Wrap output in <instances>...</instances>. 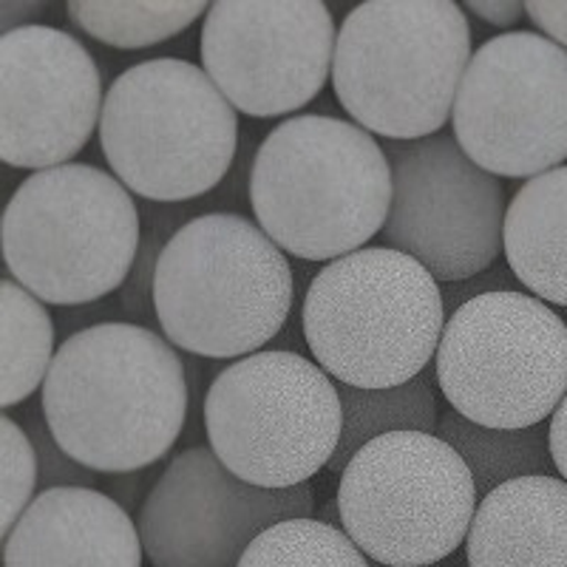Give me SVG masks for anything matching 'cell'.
Wrapping results in <instances>:
<instances>
[{
    "label": "cell",
    "mask_w": 567,
    "mask_h": 567,
    "mask_svg": "<svg viewBox=\"0 0 567 567\" xmlns=\"http://www.w3.org/2000/svg\"><path fill=\"white\" fill-rule=\"evenodd\" d=\"M190 406L185 363L142 323L105 321L60 343L40 409L71 460L97 474H136L179 440Z\"/></svg>",
    "instance_id": "obj_1"
},
{
    "label": "cell",
    "mask_w": 567,
    "mask_h": 567,
    "mask_svg": "<svg viewBox=\"0 0 567 567\" xmlns=\"http://www.w3.org/2000/svg\"><path fill=\"white\" fill-rule=\"evenodd\" d=\"M247 190L256 225L284 252L327 265L383 233L394 194L381 142L323 114L276 125L258 145Z\"/></svg>",
    "instance_id": "obj_2"
},
{
    "label": "cell",
    "mask_w": 567,
    "mask_h": 567,
    "mask_svg": "<svg viewBox=\"0 0 567 567\" xmlns=\"http://www.w3.org/2000/svg\"><path fill=\"white\" fill-rule=\"evenodd\" d=\"M296 296L287 252L241 213H202L171 233L154 270V318L199 358L256 354L284 329Z\"/></svg>",
    "instance_id": "obj_3"
},
{
    "label": "cell",
    "mask_w": 567,
    "mask_h": 567,
    "mask_svg": "<svg viewBox=\"0 0 567 567\" xmlns=\"http://www.w3.org/2000/svg\"><path fill=\"white\" fill-rule=\"evenodd\" d=\"M471 58L468 18L452 0H369L343 18L332 89L363 131L417 142L452 120Z\"/></svg>",
    "instance_id": "obj_4"
},
{
    "label": "cell",
    "mask_w": 567,
    "mask_h": 567,
    "mask_svg": "<svg viewBox=\"0 0 567 567\" xmlns=\"http://www.w3.org/2000/svg\"><path fill=\"white\" fill-rule=\"evenodd\" d=\"M445 312L437 278L383 245L318 270L303 296L301 327L312 358L332 381L392 389L432 367Z\"/></svg>",
    "instance_id": "obj_5"
},
{
    "label": "cell",
    "mask_w": 567,
    "mask_h": 567,
    "mask_svg": "<svg viewBox=\"0 0 567 567\" xmlns=\"http://www.w3.org/2000/svg\"><path fill=\"white\" fill-rule=\"evenodd\" d=\"M100 148L131 194L156 205L199 199L236 159L239 111L199 65L145 60L105 91Z\"/></svg>",
    "instance_id": "obj_6"
},
{
    "label": "cell",
    "mask_w": 567,
    "mask_h": 567,
    "mask_svg": "<svg viewBox=\"0 0 567 567\" xmlns=\"http://www.w3.org/2000/svg\"><path fill=\"white\" fill-rule=\"evenodd\" d=\"M140 247V207L128 187L80 162L20 182L3 216L9 278L54 307L103 301L125 287Z\"/></svg>",
    "instance_id": "obj_7"
},
{
    "label": "cell",
    "mask_w": 567,
    "mask_h": 567,
    "mask_svg": "<svg viewBox=\"0 0 567 567\" xmlns=\"http://www.w3.org/2000/svg\"><path fill=\"white\" fill-rule=\"evenodd\" d=\"M202 417L221 465L270 491L310 485L329 468L343 432L338 383L290 349H261L221 369Z\"/></svg>",
    "instance_id": "obj_8"
},
{
    "label": "cell",
    "mask_w": 567,
    "mask_h": 567,
    "mask_svg": "<svg viewBox=\"0 0 567 567\" xmlns=\"http://www.w3.org/2000/svg\"><path fill=\"white\" fill-rule=\"evenodd\" d=\"M480 496L468 465L437 434L372 440L341 471V530L383 567H434L468 539Z\"/></svg>",
    "instance_id": "obj_9"
},
{
    "label": "cell",
    "mask_w": 567,
    "mask_h": 567,
    "mask_svg": "<svg viewBox=\"0 0 567 567\" xmlns=\"http://www.w3.org/2000/svg\"><path fill=\"white\" fill-rule=\"evenodd\" d=\"M434 374L471 423L534 429L567 394V321L519 290L471 298L445 321Z\"/></svg>",
    "instance_id": "obj_10"
},
{
    "label": "cell",
    "mask_w": 567,
    "mask_h": 567,
    "mask_svg": "<svg viewBox=\"0 0 567 567\" xmlns=\"http://www.w3.org/2000/svg\"><path fill=\"white\" fill-rule=\"evenodd\" d=\"M452 134L474 165L536 179L567 159V49L545 34L505 32L471 58Z\"/></svg>",
    "instance_id": "obj_11"
},
{
    "label": "cell",
    "mask_w": 567,
    "mask_h": 567,
    "mask_svg": "<svg viewBox=\"0 0 567 567\" xmlns=\"http://www.w3.org/2000/svg\"><path fill=\"white\" fill-rule=\"evenodd\" d=\"M392 210L383 241L440 284L483 276L505 250V187L465 156L454 134L386 142Z\"/></svg>",
    "instance_id": "obj_12"
},
{
    "label": "cell",
    "mask_w": 567,
    "mask_h": 567,
    "mask_svg": "<svg viewBox=\"0 0 567 567\" xmlns=\"http://www.w3.org/2000/svg\"><path fill=\"white\" fill-rule=\"evenodd\" d=\"M202 69L239 114L310 105L332 78L336 20L321 0H221L205 14Z\"/></svg>",
    "instance_id": "obj_13"
},
{
    "label": "cell",
    "mask_w": 567,
    "mask_h": 567,
    "mask_svg": "<svg viewBox=\"0 0 567 567\" xmlns=\"http://www.w3.org/2000/svg\"><path fill=\"white\" fill-rule=\"evenodd\" d=\"M312 496V485L270 491L245 483L210 445H190L154 480L136 528L154 567H239L265 530L310 516Z\"/></svg>",
    "instance_id": "obj_14"
},
{
    "label": "cell",
    "mask_w": 567,
    "mask_h": 567,
    "mask_svg": "<svg viewBox=\"0 0 567 567\" xmlns=\"http://www.w3.org/2000/svg\"><path fill=\"white\" fill-rule=\"evenodd\" d=\"M103 78L74 34L32 27L0 34V156L9 168L69 165L100 131Z\"/></svg>",
    "instance_id": "obj_15"
},
{
    "label": "cell",
    "mask_w": 567,
    "mask_h": 567,
    "mask_svg": "<svg viewBox=\"0 0 567 567\" xmlns=\"http://www.w3.org/2000/svg\"><path fill=\"white\" fill-rule=\"evenodd\" d=\"M142 556L131 514L97 488L40 491L3 539L7 567H142Z\"/></svg>",
    "instance_id": "obj_16"
},
{
    "label": "cell",
    "mask_w": 567,
    "mask_h": 567,
    "mask_svg": "<svg viewBox=\"0 0 567 567\" xmlns=\"http://www.w3.org/2000/svg\"><path fill=\"white\" fill-rule=\"evenodd\" d=\"M468 567H567V483L554 474L514 480L480 499Z\"/></svg>",
    "instance_id": "obj_17"
},
{
    "label": "cell",
    "mask_w": 567,
    "mask_h": 567,
    "mask_svg": "<svg viewBox=\"0 0 567 567\" xmlns=\"http://www.w3.org/2000/svg\"><path fill=\"white\" fill-rule=\"evenodd\" d=\"M503 252L530 296L567 307V165L516 190L505 213Z\"/></svg>",
    "instance_id": "obj_18"
},
{
    "label": "cell",
    "mask_w": 567,
    "mask_h": 567,
    "mask_svg": "<svg viewBox=\"0 0 567 567\" xmlns=\"http://www.w3.org/2000/svg\"><path fill=\"white\" fill-rule=\"evenodd\" d=\"M437 374L429 367L414 381L392 389L338 386L343 409V432L329 471L341 474L349 460L372 440L400 432L437 434Z\"/></svg>",
    "instance_id": "obj_19"
},
{
    "label": "cell",
    "mask_w": 567,
    "mask_h": 567,
    "mask_svg": "<svg viewBox=\"0 0 567 567\" xmlns=\"http://www.w3.org/2000/svg\"><path fill=\"white\" fill-rule=\"evenodd\" d=\"M437 437L452 445L468 465L477 496L485 499L499 485L536 474H554L548 429H488L471 423L454 409L440 414Z\"/></svg>",
    "instance_id": "obj_20"
},
{
    "label": "cell",
    "mask_w": 567,
    "mask_h": 567,
    "mask_svg": "<svg viewBox=\"0 0 567 567\" xmlns=\"http://www.w3.org/2000/svg\"><path fill=\"white\" fill-rule=\"evenodd\" d=\"M3 307V381L0 406L14 409L43 389L54 363V323L43 301L7 278L0 284Z\"/></svg>",
    "instance_id": "obj_21"
},
{
    "label": "cell",
    "mask_w": 567,
    "mask_h": 567,
    "mask_svg": "<svg viewBox=\"0 0 567 567\" xmlns=\"http://www.w3.org/2000/svg\"><path fill=\"white\" fill-rule=\"evenodd\" d=\"M207 9L210 7L202 0H196V3H190V0H176V3L69 0L65 3V14L80 32L105 45L123 49V52L151 49V45L176 38V34L194 27L202 14H207Z\"/></svg>",
    "instance_id": "obj_22"
},
{
    "label": "cell",
    "mask_w": 567,
    "mask_h": 567,
    "mask_svg": "<svg viewBox=\"0 0 567 567\" xmlns=\"http://www.w3.org/2000/svg\"><path fill=\"white\" fill-rule=\"evenodd\" d=\"M239 567H369V561L341 528L303 516L265 530Z\"/></svg>",
    "instance_id": "obj_23"
},
{
    "label": "cell",
    "mask_w": 567,
    "mask_h": 567,
    "mask_svg": "<svg viewBox=\"0 0 567 567\" xmlns=\"http://www.w3.org/2000/svg\"><path fill=\"white\" fill-rule=\"evenodd\" d=\"M0 449H3V494H0L3 516H0V534L7 539L20 516L27 514V508L38 496L34 488L40 485V465L32 440H29L23 425L12 414H3V420H0Z\"/></svg>",
    "instance_id": "obj_24"
},
{
    "label": "cell",
    "mask_w": 567,
    "mask_h": 567,
    "mask_svg": "<svg viewBox=\"0 0 567 567\" xmlns=\"http://www.w3.org/2000/svg\"><path fill=\"white\" fill-rule=\"evenodd\" d=\"M23 432L32 440L34 452H38L40 465V491L49 488H94L97 485V471L85 468L78 460H71L63 452V445L54 440L52 429L45 423L43 409H29L23 417Z\"/></svg>",
    "instance_id": "obj_25"
},
{
    "label": "cell",
    "mask_w": 567,
    "mask_h": 567,
    "mask_svg": "<svg viewBox=\"0 0 567 567\" xmlns=\"http://www.w3.org/2000/svg\"><path fill=\"white\" fill-rule=\"evenodd\" d=\"M525 14L534 20V27L539 29L545 38L554 40L561 49H567V3L534 0V3H525Z\"/></svg>",
    "instance_id": "obj_26"
},
{
    "label": "cell",
    "mask_w": 567,
    "mask_h": 567,
    "mask_svg": "<svg viewBox=\"0 0 567 567\" xmlns=\"http://www.w3.org/2000/svg\"><path fill=\"white\" fill-rule=\"evenodd\" d=\"M463 9L471 14H477L488 27L499 29L514 27L525 14V3H519V0H468Z\"/></svg>",
    "instance_id": "obj_27"
},
{
    "label": "cell",
    "mask_w": 567,
    "mask_h": 567,
    "mask_svg": "<svg viewBox=\"0 0 567 567\" xmlns=\"http://www.w3.org/2000/svg\"><path fill=\"white\" fill-rule=\"evenodd\" d=\"M45 7L49 3H43V0H3L0 3V29L7 34L14 29L32 27V18L45 12Z\"/></svg>",
    "instance_id": "obj_28"
},
{
    "label": "cell",
    "mask_w": 567,
    "mask_h": 567,
    "mask_svg": "<svg viewBox=\"0 0 567 567\" xmlns=\"http://www.w3.org/2000/svg\"><path fill=\"white\" fill-rule=\"evenodd\" d=\"M548 443H550V457H554V468L561 480L567 483V394L554 412L548 425Z\"/></svg>",
    "instance_id": "obj_29"
}]
</instances>
